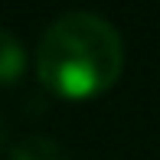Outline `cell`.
<instances>
[{
	"label": "cell",
	"instance_id": "obj_1",
	"mask_svg": "<svg viewBox=\"0 0 160 160\" xmlns=\"http://www.w3.org/2000/svg\"><path fill=\"white\" fill-rule=\"evenodd\" d=\"M124 69V42L95 13H62L36 46V75L52 95L85 101L108 92Z\"/></svg>",
	"mask_w": 160,
	"mask_h": 160
},
{
	"label": "cell",
	"instance_id": "obj_3",
	"mask_svg": "<svg viewBox=\"0 0 160 160\" xmlns=\"http://www.w3.org/2000/svg\"><path fill=\"white\" fill-rule=\"evenodd\" d=\"M10 160H72V157L59 141L42 137V134H30L10 150Z\"/></svg>",
	"mask_w": 160,
	"mask_h": 160
},
{
	"label": "cell",
	"instance_id": "obj_2",
	"mask_svg": "<svg viewBox=\"0 0 160 160\" xmlns=\"http://www.w3.org/2000/svg\"><path fill=\"white\" fill-rule=\"evenodd\" d=\"M26 72V49L13 33L0 30V85L20 82Z\"/></svg>",
	"mask_w": 160,
	"mask_h": 160
}]
</instances>
